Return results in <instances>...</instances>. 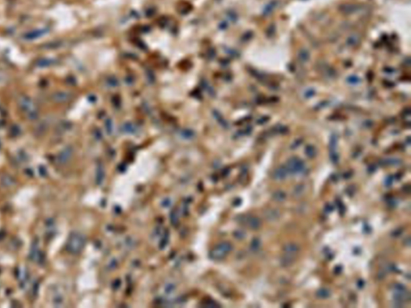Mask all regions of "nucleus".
<instances>
[{"instance_id":"f257e3e1","label":"nucleus","mask_w":411,"mask_h":308,"mask_svg":"<svg viewBox=\"0 0 411 308\" xmlns=\"http://www.w3.org/2000/svg\"><path fill=\"white\" fill-rule=\"evenodd\" d=\"M86 243L85 236L80 233L74 232L71 233L67 242L66 250L72 254H77L81 253L84 249Z\"/></svg>"},{"instance_id":"f03ea898","label":"nucleus","mask_w":411,"mask_h":308,"mask_svg":"<svg viewBox=\"0 0 411 308\" xmlns=\"http://www.w3.org/2000/svg\"><path fill=\"white\" fill-rule=\"evenodd\" d=\"M19 104L21 110L31 120H36L39 115V110L36 103L28 96H23L19 98Z\"/></svg>"},{"instance_id":"7ed1b4c3","label":"nucleus","mask_w":411,"mask_h":308,"mask_svg":"<svg viewBox=\"0 0 411 308\" xmlns=\"http://www.w3.org/2000/svg\"><path fill=\"white\" fill-rule=\"evenodd\" d=\"M232 250V246L229 243H222L214 246L210 253V257L214 260H221L229 254Z\"/></svg>"},{"instance_id":"20e7f679","label":"nucleus","mask_w":411,"mask_h":308,"mask_svg":"<svg viewBox=\"0 0 411 308\" xmlns=\"http://www.w3.org/2000/svg\"><path fill=\"white\" fill-rule=\"evenodd\" d=\"M286 168H287L288 173H290V174H298V173L304 172L305 166L302 161L296 157H293L287 162Z\"/></svg>"},{"instance_id":"39448f33","label":"nucleus","mask_w":411,"mask_h":308,"mask_svg":"<svg viewBox=\"0 0 411 308\" xmlns=\"http://www.w3.org/2000/svg\"><path fill=\"white\" fill-rule=\"evenodd\" d=\"M49 31L48 29L47 28H43V29H38V30H35V31H29L27 33L23 36V39L26 40H36V39H39V38L42 37L44 35L47 34Z\"/></svg>"},{"instance_id":"423d86ee","label":"nucleus","mask_w":411,"mask_h":308,"mask_svg":"<svg viewBox=\"0 0 411 308\" xmlns=\"http://www.w3.org/2000/svg\"><path fill=\"white\" fill-rule=\"evenodd\" d=\"M72 155V148L71 147H67L63 149L57 156V162L59 164H65L69 161Z\"/></svg>"},{"instance_id":"0eeeda50","label":"nucleus","mask_w":411,"mask_h":308,"mask_svg":"<svg viewBox=\"0 0 411 308\" xmlns=\"http://www.w3.org/2000/svg\"><path fill=\"white\" fill-rule=\"evenodd\" d=\"M243 220L245 221L247 225L251 229H257L260 227L261 225L260 220H259V218H256V217L249 216L247 218H244Z\"/></svg>"},{"instance_id":"6e6552de","label":"nucleus","mask_w":411,"mask_h":308,"mask_svg":"<svg viewBox=\"0 0 411 308\" xmlns=\"http://www.w3.org/2000/svg\"><path fill=\"white\" fill-rule=\"evenodd\" d=\"M52 98L53 100H54L56 102L64 103V102L68 101V100H69L70 98H71V95H70L68 92H56V93L53 95Z\"/></svg>"},{"instance_id":"1a4fd4ad","label":"nucleus","mask_w":411,"mask_h":308,"mask_svg":"<svg viewBox=\"0 0 411 308\" xmlns=\"http://www.w3.org/2000/svg\"><path fill=\"white\" fill-rule=\"evenodd\" d=\"M287 174H288V172H287V168L281 166V167L278 168V169L275 170L274 173H273V177L276 180H284V178H286Z\"/></svg>"},{"instance_id":"9d476101","label":"nucleus","mask_w":411,"mask_h":308,"mask_svg":"<svg viewBox=\"0 0 411 308\" xmlns=\"http://www.w3.org/2000/svg\"><path fill=\"white\" fill-rule=\"evenodd\" d=\"M299 250H300L299 246H297L296 244H295V243H290V244H287L286 246H284V254H289V255L296 256V255L297 253L299 252Z\"/></svg>"},{"instance_id":"9b49d317","label":"nucleus","mask_w":411,"mask_h":308,"mask_svg":"<svg viewBox=\"0 0 411 308\" xmlns=\"http://www.w3.org/2000/svg\"><path fill=\"white\" fill-rule=\"evenodd\" d=\"M295 258H296V256L289 255V254H285L281 257V259H280V263H281V265L283 266V267H288V266L291 265V264L294 262Z\"/></svg>"},{"instance_id":"f8f14e48","label":"nucleus","mask_w":411,"mask_h":308,"mask_svg":"<svg viewBox=\"0 0 411 308\" xmlns=\"http://www.w3.org/2000/svg\"><path fill=\"white\" fill-rule=\"evenodd\" d=\"M265 216H266L267 219L269 220V221H274V220H276L280 217V213L276 209H270L267 212H265Z\"/></svg>"},{"instance_id":"ddd939ff","label":"nucleus","mask_w":411,"mask_h":308,"mask_svg":"<svg viewBox=\"0 0 411 308\" xmlns=\"http://www.w3.org/2000/svg\"><path fill=\"white\" fill-rule=\"evenodd\" d=\"M55 64V60L48 58H42L38 60L37 66L40 68H46Z\"/></svg>"},{"instance_id":"4468645a","label":"nucleus","mask_w":411,"mask_h":308,"mask_svg":"<svg viewBox=\"0 0 411 308\" xmlns=\"http://www.w3.org/2000/svg\"><path fill=\"white\" fill-rule=\"evenodd\" d=\"M37 241H35L33 244L32 246V250H31V253H30V257L32 260H36V257H37L38 254H39V249H38V245H37Z\"/></svg>"},{"instance_id":"2eb2a0df","label":"nucleus","mask_w":411,"mask_h":308,"mask_svg":"<svg viewBox=\"0 0 411 308\" xmlns=\"http://www.w3.org/2000/svg\"><path fill=\"white\" fill-rule=\"evenodd\" d=\"M273 199L276 201L281 202L286 199V194L284 191H280V190L275 192L273 194Z\"/></svg>"},{"instance_id":"dca6fc26","label":"nucleus","mask_w":411,"mask_h":308,"mask_svg":"<svg viewBox=\"0 0 411 308\" xmlns=\"http://www.w3.org/2000/svg\"><path fill=\"white\" fill-rule=\"evenodd\" d=\"M316 296L320 298V299H327V298H329L330 296V291L328 289L322 288V289H320L319 291H317Z\"/></svg>"},{"instance_id":"f3484780","label":"nucleus","mask_w":411,"mask_h":308,"mask_svg":"<svg viewBox=\"0 0 411 308\" xmlns=\"http://www.w3.org/2000/svg\"><path fill=\"white\" fill-rule=\"evenodd\" d=\"M123 130L126 133H134L137 131V128H136L135 125L133 124L127 123V124H125L124 126H123Z\"/></svg>"},{"instance_id":"a211bd4d","label":"nucleus","mask_w":411,"mask_h":308,"mask_svg":"<svg viewBox=\"0 0 411 308\" xmlns=\"http://www.w3.org/2000/svg\"><path fill=\"white\" fill-rule=\"evenodd\" d=\"M104 178H105V170L102 167H99L97 172H96V182H97V184H101Z\"/></svg>"},{"instance_id":"6ab92c4d","label":"nucleus","mask_w":411,"mask_h":308,"mask_svg":"<svg viewBox=\"0 0 411 308\" xmlns=\"http://www.w3.org/2000/svg\"><path fill=\"white\" fill-rule=\"evenodd\" d=\"M260 244L261 243L259 239L258 238L253 239L252 243H251V250H252V251H257V250L259 249V247H260Z\"/></svg>"},{"instance_id":"aec40b11","label":"nucleus","mask_w":411,"mask_h":308,"mask_svg":"<svg viewBox=\"0 0 411 308\" xmlns=\"http://www.w3.org/2000/svg\"><path fill=\"white\" fill-rule=\"evenodd\" d=\"M304 190V186L303 185H297L296 187L293 194H294V195H295L296 197H299V196H301V194H303Z\"/></svg>"},{"instance_id":"412c9836","label":"nucleus","mask_w":411,"mask_h":308,"mask_svg":"<svg viewBox=\"0 0 411 308\" xmlns=\"http://www.w3.org/2000/svg\"><path fill=\"white\" fill-rule=\"evenodd\" d=\"M2 184L4 185L10 186L11 185H12V183H13V179H12V177H10V176H7V175H6V176H4V177H2Z\"/></svg>"},{"instance_id":"4be33fe9","label":"nucleus","mask_w":411,"mask_h":308,"mask_svg":"<svg viewBox=\"0 0 411 308\" xmlns=\"http://www.w3.org/2000/svg\"><path fill=\"white\" fill-rule=\"evenodd\" d=\"M165 292L166 294H171L173 293L174 291H175V285L173 283H169L167 285L165 286Z\"/></svg>"},{"instance_id":"5701e85b","label":"nucleus","mask_w":411,"mask_h":308,"mask_svg":"<svg viewBox=\"0 0 411 308\" xmlns=\"http://www.w3.org/2000/svg\"><path fill=\"white\" fill-rule=\"evenodd\" d=\"M306 153L307 155H308V156H309V157H313V156H315V153H316L315 149H314L313 147L312 146L308 147L306 149Z\"/></svg>"},{"instance_id":"b1692460","label":"nucleus","mask_w":411,"mask_h":308,"mask_svg":"<svg viewBox=\"0 0 411 308\" xmlns=\"http://www.w3.org/2000/svg\"><path fill=\"white\" fill-rule=\"evenodd\" d=\"M394 291H404V290H406V287H405L404 285H402V284L397 283V284H395V285L394 286Z\"/></svg>"},{"instance_id":"393cba45","label":"nucleus","mask_w":411,"mask_h":308,"mask_svg":"<svg viewBox=\"0 0 411 308\" xmlns=\"http://www.w3.org/2000/svg\"><path fill=\"white\" fill-rule=\"evenodd\" d=\"M235 236L236 237V238L242 239V238H243L244 237H245V233H243L242 231L238 230L235 233Z\"/></svg>"},{"instance_id":"a878e982","label":"nucleus","mask_w":411,"mask_h":308,"mask_svg":"<svg viewBox=\"0 0 411 308\" xmlns=\"http://www.w3.org/2000/svg\"><path fill=\"white\" fill-rule=\"evenodd\" d=\"M393 180H394V177H393L392 176H389V177H387V178L385 179V185L386 186L391 185L393 183Z\"/></svg>"},{"instance_id":"bb28decb","label":"nucleus","mask_w":411,"mask_h":308,"mask_svg":"<svg viewBox=\"0 0 411 308\" xmlns=\"http://www.w3.org/2000/svg\"><path fill=\"white\" fill-rule=\"evenodd\" d=\"M108 83L110 86H116L117 85V80L115 78H110L108 81Z\"/></svg>"},{"instance_id":"cd10ccee","label":"nucleus","mask_w":411,"mask_h":308,"mask_svg":"<svg viewBox=\"0 0 411 308\" xmlns=\"http://www.w3.org/2000/svg\"><path fill=\"white\" fill-rule=\"evenodd\" d=\"M333 209H334V207L332 206V205H330V204H328V205H326V206H325V212H326V213H331V212H332Z\"/></svg>"},{"instance_id":"c85d7f7f","label":"nucleus","mask_w":411,"mask_h":308,"mask_svg":"<svg viewBox=\"0 0 411 308\" xmlns=\"http://www.w3.org/2000/svg\"><path fill=\"white\" fill-rule=\"evenodd\" d=\"M338 206H339V210H340V213H341V214H343L344 213H345V205H344L343 204H342V203L340 201V202L338 203Z\"/></svg>"},{"instance_id":"c756f323","label":"nucleus","mask_w":411,"mask_h":308,"mask_svg":"<svg viewBox=\"0 0 411 308\" xmlns=\"http://www.w3.org/2000/svg\"><path fill=\"white\" fill-rule=\"evenodd\" d=\"M39 171H40V173L41 176H45L47 172H46V169L43 166H40V169H39Z\"/></svg>"},{"instance_id":"7c9ffc66","label":"nucleus","mask_w":411,"mask_h":308,"mask_svg":"<svg viewBox=\"0 0 411 308\" xmlns=\"http://www.w3.org/2000/svg\"><path fill=\"white\" fill-rule=\"evenodd\" d=\"M402 229H396V230H394V232H393L392 235L394 236V237H398V236H399V235L402 233Z\"/></svg>"},{"instance_id":"2f4dec72","label":"nucleus","mask_w":411,"mask_h":308,"mask_svg":"<svg viewBox=\"0 0 411 308\" xmlns=\"http://www.w3.org/2000/svg\"><path fill=\"white\" fill-rule=\"evenodd\" d=\"M334 271H335V273H336V274H339V273H340V272H341V267H340V266L336 267V268H335Z\"/></svg>"},{"instance_id":"473e14b6","label":"nucleus","mask_w":411,"mask_h":308,"mask_svg":"<svg viewBox=\"0 0 411 308\" xmlns=\"http://www.w3.org/2000/svg\"><path fill=\"white\" fill-rule=\"evenodd\" d=\"M363 286H364V282H363L362 281H359V282H358V286H359V287L361 288Z\"/></svg>"}]
</instances>
